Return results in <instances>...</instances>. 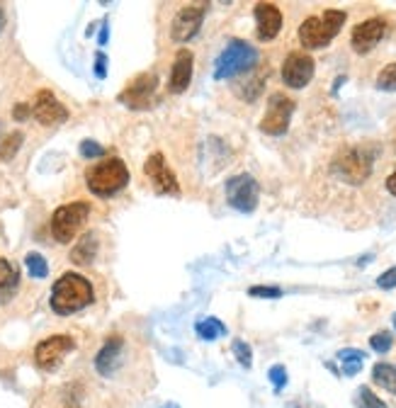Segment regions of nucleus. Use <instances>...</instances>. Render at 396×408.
Listing matches in <instances>:
<instances>
[{"label":"nucleus","instance_id":"nucleus-1","mask_svg":"<svg viewBox=\"0 0 396 408\" xmlns=\"http://www.w3.org/2000/svg\"><path fill=\"white\" fill-rule=\"evenodd\" d=\"M93 299H95V292L88 277L78 275V272H66V275H61L54 282L49 304H52L54 314L71 316L93 304Z\"/></svg>","mask_w":396,"mask_h":408},{"label":"nucleus","instance_id":"nucleus-2","mask_svg":"<svg viewBox=\"0 0 396 408\" xmlns=\"http://www.w3.org/2000/svg\"><path fill=\"white\" fill-rule=\"evenodd\" d=\"M345 20H348V13L345 10H323L321 15H314V17H307L302 24H299V44L304 49H321L328 47L338 32L343 29Z\"/></svg>","mask_w":396,"mask_h":408},{"label":"nucleus","instance_id":"nucleus-3","mask_svg":"<svg viewBox=\"0 0 396 408\" xmlns=\"http://www.w3.org/2000/svg\"><path fill=\"white\" fill-rule=\"evenodd\" d=\"M85 185L98 197H112L119 190L129 185V168L122 158H107L102 163H95L85 173Z\"/></svg>","mask_w":396,"mask_h":408},{"label":"nucleus","instance_id":"nucleus-4","mask_svg":"<svg viewBox=\"0 0 396 408\" xmlns=\"http://www.w3.org/2000/svg\"><path fill=\"white\" fill-rule=\"evenodd\" d=\"M372 165L374 151L365 149V146H353V149H343L333 158V173L350 185H363L372 173Z\"/></svg>","mask_w":396,"mask_h":408},{"label":"nucleus","instance_id":"nucleus-5","mask_svg":"<svg viewBox=\"0 0 396 408\" xmlns=\"http://www.w3.org/2000/svg\"><path fill=\"white\" fill-rule=\"evenodd\" d=\"M255 63H258V52H255L253 44L243 42V39H231L227 44V49L219 54L217 66H214V78L217 80L234 78V75L250 70Z\"/></svg>","mask_w":396,"mask_h":408},{"label":"nucleus","instance_id":"nucleus-6","mask_svg":"<svg viewBox=\"0 0 396 408\" xmlns=\"http://www.w3.org/2000/svg\"><path fill=\"white\" fill-rule=\"evenodd\" d=\"M90 216V204L88 202H71L61 204L52 216V236L59 243H71L80 234Z\"/></svg>","mask_w":396,"mask_h":408},{"label":"nucleus","instance_id":"nucleus-7","mask_svg":"<svg viewBox=\"0 0 396 408\" xmlns=\"http://www.w3.org/2000/svg\"><path fill=\"white\" fill-rule=\"evenodd\" d=\"M156 90H158V75L153 73H142L127 85V88L119 93V103L127 105L129 109L134 112H142V109H148L153 105V98H156Z\"/></svg>","mask_w":396,"mask_h":408},{"label":"nucleus","instance_id":"nucleus-8","mask_svg":"<svg viewBox=\"0 0 396 408\" xmlns=\"http://www.w3.org/2000/svg\"><path fill=\"white\" fill-rule=\"evenodd\" d=\"M294 114V103L284 93H275L268 100V112L260 119V132L268 136H282L289 129V119Z\"/></svg>","mask_w":396,"mask_h":408},{"label":"nucleus","instance_id":"nucleus-9","mask_svg":"<svg viewBox=\"0 0 396 408\" xmlns=\"http://www.w3.org/2000/svg\"><path fill=\"white\" fill-rule=\"evenodd\" d=\"M258 199H260V188H258V183H255L253 175L241 173L227 180V202L231 204L234 209L243 211V214H250V211L258 206Z\"/></svg>","mask_w":396,"mask_h":408},{"label":"nucleus","instance_id":"nucleus-10","mask_svg":"<svg viewBox=\"0 0 396 408\" xmlns=\"http://www.w3.org/2000/svg\"><path fill=\"white\" fill-rule=\"evenodd\" d=\"M314 70H317V63H314L312 54L307 52H292L282 63V80L287 88L292 90H302L312 83Z\"/></svg>","mask_w":396,"mask_h":408},{"label":"nucleus","instance_id":"nucleus-11","mask_svg":"<svg viewBox=\"0 0 396 408\" xmlns=\"http://www.w3.org/2000/svg\"><path fill=\"white\" fill-rule=\"evenodd\" d=\"M204 13H207V5L204 3L180 8L173 24H170V39H173V42H190V39L199 32V27H202Z\"/></svg>","mask_w":396,"mask_h":408},{"label":"nucleus","instance_id":"nucleus-12","mask_svg":"<svg viewBox=\"0 0 396 408\" xmlns=\"http://www.w3.org/2000/svg\"><path fill=\"white\" fill-rule=\"evenodd\" d=\"M76 347V340L71 335H52V338L42 340L34 350V360L44 372H54L68 352Z\"/></svg>","mask_w":396,"mask_h":408},{"label":"nucleus","instance_id":"nucleus-13","mask_svg":"<svg viewBox=\"0 0 396 408\" xmlns=\"http://www.w3.org/2000/svg\"><path fill=\"white\" fill-rule=\"evenodd\" d=\"M387 20L384 17H370L363 20L360 24L353 27V34H350V47L355 49V54H370L387 34Z\"/></svg>","mask_w":396,"mask_h":408},{"label":"nucleus","instance_id":"nucleus-14","mask_svg":"<svg viewBox=\"0 0 396 408\" xmlns=\"http://www.w3.org/2000/svg\"><path fill=\"white\" fill-rule=\"evenodd\" d=\"M32 114H34V119H37L39 124H44V127H56V124H63L68 119L66 105L59 103L56 95H54L52 90H47V88L39 90L37 98H34Z\"/></svg>","mask_w":396,"mask_h":408},{"label":"nucleus","instance_id":"nucleus-15","mask_svg":"<svg viewBox=\"0 0 396 408\" xmlns=\"http://www.w3.org/2000/svg\"><path fill=\"white\" fill-rule=\"evenodd\" d=\"M144 175H146V178L151 180L153 188H156L158 192L175 195V197L180 195V183H178V178H175L173 170L168 168V163H165L163 153L148 156L146 163H144Z\"/></svg>","mask_w":396,"mask_h":408},{"label":"nucleus","instance_id":"nucleus-16","mask_svg":"<svg viewBox=\"0 0 396 408\" xmlns=\"http://www.w3.org/2000/svg\"><path fill=\"white\" fill-rule=\"evenodd\" d=\"M124 357V338L122 335H109L105 340V345L100 347V352L95 355V370L102 377H114L117 370L122 367Z\"/></svg>","mask_w":396,"mask_h":408},{"label":"nucleus","instance_id":"nucleus-17","mask_svg":"<svg viewBox=\"0 0 396 408\" xmlns=\"http://www.w3.org/2000/svg\"><path fill=\"white\" fill-rule=\"evenodd\" d=\"M255 15V29H258L260 42H273L282 29V13L273 3H258L253 8Z\"/></svg>","mask_w":396,"mask_h":408},{"label":"nucleus","instance_id":"nucleus-18","mask_svg":"<svg viewBox=\"0 0 396 408\" xmlns=\"http://www.w3.org/2000/svg\"><path fill=\"white\" fill-rule=\"evenodd\" d=\"M192 66H195L192 52L180 49V52L175 54L173 66H170V78H168L170 93L180 95V93H185V90L190 88V83H192Z\"/></svg>","mask_w":396,"mask_h":408},{"label":"nucleus","instance_id":"nucleus-19","mask_svg":"<svg viewBox=\"0 0 396 408\" xmlns=\"http://www.w3.org/2000/svg\"><path fill=\"white\" fill-rule=\"evenodd\" d=\"M20 287V270L15 263L0 258V304L10 301Z\"/></svg>","mask_w":396,"mask_h":408},{"label":"nucleus","instance_id":"nucleus-20","mask_svg":"<svg viewBox=\"0 0 396 408\" xmlns=\"http://www.w3.org/2000/svg\"><path fill=\"white\" fill-rule=\"evenodd\" d=\"M98 255V236L95 234H85L78 241V245H73L71 250V260L76 265H90Z\"/></svg>","mask_w":396,"mask_h":408},{"label":"nucleus","instance_id":"nucleus-21","mask_svg":"<svg viewBox=\"0 0 396 408\" xmlns=\"http://www.w3.org/2000/svg\"><path fill=\"white\" fill-rule=\"evenodd\" d=\"M372 381L396 396V367L387 365V362H377L372 370Z\"/></svg>","mask_w":396,"mask_h":408},{"label":"nucleus","instance_id":"nucleus-22","mask_svg":"<svg viewBox=\"0 0 396 408\" xmlns=\"http://www.w3.org/2000/svg\"><path fill=\"white\" fill-rule=\"evenodd\" d=\"M195 331H197V335L202 340H217V338H222V335H227V326L219 319H214V316L199 319L197 324H195Z\"/></svg>","mask_w":396,"mask_h":408},{"label":"nucleus","instance_id":"nucleus-23","mask_svg":"<svg viewBox=\"0 0 396 408\" xmlns=\"http://www.w3.org/2000/svg\"><path fill=\"white\" fill-rule=\"evenodd\" d=\"M365 352L363 350H355V347H345V350L338 352V360H343V375L353 377L363 370V362H365Z\"/></svg>","mask_w":396,"mask_h":408},{"label":"nucleus","instance_id":"nucleus-24","mask_svg":"<svg viewBox=\"0 0 396 408\" xmlns=\"http://www.w3.org/2000/svg\"><path fill=\"white\" fill-rule=\"evenodd\" d=\"M24 268H27L32 280H44V277L49 275L47 260H44V255H39V253H27V258H24Z\"/></svg>","mask_w":396,"mask_h":408},{"label":"nucleus","instance_id":"nucleus-25","mask_svg":"<svg viewBox=\"0 0 396 408\" xmlns=\"http://www.w3.org/2000/svg\"><path fill=\"white\" fill-rule=\"evenodd\" d=\"M355 406L358 408H389L370 386H360L358 394H355Z\"/></svg>","mask_w":396,"mask_h":408},{"label":"nucleus","instance_id":"nucleus-26","mask_svg":"<svg viewBox=\"0 0 396 408\" xmlns=\"http://www.w3.org/2000/svg\"><path fill=\"white\" fill-rule=\"evenodd\" d=\"M22 139H24L22 132H13V134L5 136V141L0 144V158H3V160H13L15 156H17L20 146H22Z\"/></svg>","mask_w":396,"mask_h":408},{"label":"nucleus","instance_id":"nucleus-27","mask_svg":"<svg viewBox=\"0 0 396 408\" xmlns=\"http://www.w3.org/2000/svg\"><path fill=\"white\" fill-rule=\"evenodd\" d=\"M377 90H384V93H394L396 90V63H389V66L379 70Z\"/></svg>","mask_w":396,"mask_h":408},{"label":"nucleus","instance_id":"nucleus-28","mask_svg":"<svg viewBox=\"0 0 396 408\" xmlns=\"http://www.w3.org/2000/svg\"><path fill=\"white\" fill-rule=\"evenodd\" d=\"M392 345H394V335L389 333V331H379V333H374L372 338H370V347H372L374 352H379V355L392 350Z\"/></svg>","mask_w":396,"mask_h":408},{"label":"nucleus","instance_id":"nucleus-29","mask_svg":"<svg viewBox=\"0 0 396 408\" xmlns=\"http://www.w3.org/2000/svg\"><path fill=\"white\" fill-rule=\"evenodd\" d=\"M231 347H234V355H236V360L245 367V370H248V367L253 365V350H250V345L245 340L236 338L231 342Z\"/></svg>","mask_w":396,"mask_h":408},{"label":"nucleus","instance_id":"nucleus-30","mask_svg":"<svg viewBox=\"0 0 396 408\" xmlns=\"http://www.w3.org/2000/svg\"><path fill=\"white\" fill-rule=\"evenodd\" d=\"M250 296H260V299H280L282 296V289L275 285H255L248 289Z\"/></svg>","mask_w":396,"mask_h":408},{"label":"nucleus","instance_id":"nucleus-31","mask_svg":"<svg viewBox=\"0 0 396 408\" xmlns=\"http://www.w3.org/2000/svg\"><path fill=\"white\" fill-rule=\"evenodd\" d=\"M263 85H265V80H263V78H255L253 83L241 85V98L248 100V103H253V100L260 95V90H263Z\"/></svg>","mask_w":396,"mask_h":408},{"label":"nucleus","instance_id":"nucleus-32","mask_svg":"<svg viewBox=\"0 0 396 408\" xmlns=\"http://www.w3.org/2000/svg\"><path fill=\"white\" fill-rule=\"evenodd\" d=\"M268 377H270V381L275 384V389H282L284 384H287V370H284L282 365H275V367H270V372H268Z\"/></svg>","mask_w":396,"mask_h":408},{"label":"nucleus","instance_id":"nucleus-33","mask_svg":"<svg viewBox=\"0 0 396 408\" xmlns=\"http://www.w3.org/2000/svg\"><path fill=\"white\" fill-rule=\"evenodd\" d=\"M80 153H83L85 158H98V156H105V149L98 144V141L85 139L83 144H80Z\"/></svg>","mask_w":396,"mask_h":408},{"label":"nucleus","instance_id":"nucleus-34","mask_svg":"<svg viewBox=\"0 0 396 408\" xmlns=\"http://www.w3.org/2000/svg\"><path fill=\"white\" fill-rule=\"evenodd\" d=\"M377 287L379 289H394L396 287V268L384 270L382 275L377 277Z\"/></svg>","mask_w":396,"mask_h":408},{"label":"nucleus","instance_id":"nucleus-35","mask_svg":"<svg viewBox=\"0 0 396 408\" xmlns=\"http://www.w3.org/2000/svg\"><path fill=\"white\" fill-rule=\"evenodd\" d=\"M27 117H32V105H27V103H17V105H15V109H13V119H15V122H24Z\"/></svg>","mask_w":396,"mask_h":408},{"label":"nucleus","instance_id":"nucleus-36","mask_svg":"<svg viewBox=\"0 0 396 408\" xmlns=\"http://www.w3.org/2000/svg\"><path fill=\"white\" fill-rule=\"evenodd\" d=\"M107 59H105V54L100 52L98 54V59H95V75H98V78H105V73H107Z\"/></svg>","mask_w":396,"mask_h":408},{"label":"nucleus","instance_id":"nucleus-37","mask_svg":"<svg viewBox=\"0 0 396 408\" xmlns=\"http://www.w3.org/2000/svg\"><path fill=\"white\" fill-rule=\"evenodd\" d=\"M387 190H389V195H394L396 197V170L387 178Z\"/></svg>","mask_w":396,"mask_h":408},{"label":"nucleus","instance_id":"nucleus-38","mask_svg":"<svg viewBox=\"0 0 396 408\" xmlns=\"http://www.w3.org/2000/svg\"><path fill=\"white\" fill-rule=\"evenodd\" d=\"M3 27H5V10H3V5H0V32H3Z\"/></svg>","mask_w":396,"mask_h":408},{"label":"nucleus","instance_id":"nucleus-39","mask_svg":"<svg viewBox=\"0 0 396 408\" xmlns=\"http://www.w3.org/2000/svg\"><path fill=\"white\" fill-rule=\"evenodd\" d=\"M392 324H394V331H396V314L392 316Z\"/></svg>","mask_w":396,"mask_h":408},{"label":"nucleus","instance_id":"nucleus-40","mask_svg":"<svg viewBox=\"0 0 396 408\" xmlns=\"http://www.w3.org/2000/svg\"><path fill=\"white\" fill-rule=\"evenodd\" d=\"M68 408H78V406H68Z\"/></svg>","mask_w":396,"mask_h":408}]
</instances>
